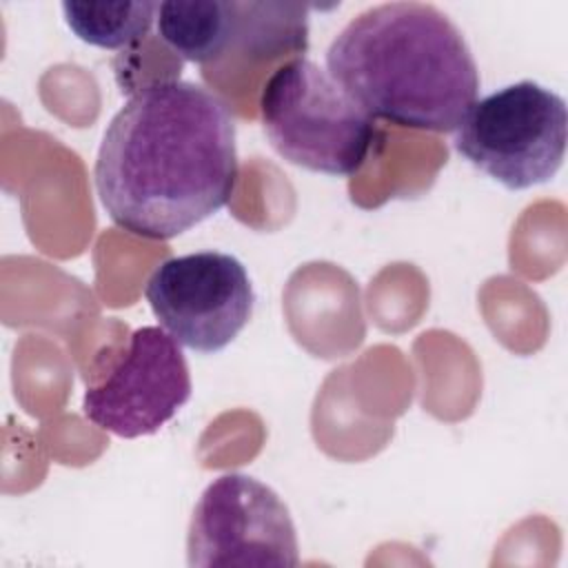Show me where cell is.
Returning a JSON list of instances; mask_svg holds the SVG:
<instances>
[{
  "instance_id": "cell-6",
  "label": "cell",
  "mask_w": 568,
  "mask_h": 568,
  "mask_svg": "<svg viewBox=\"0 0 568 568\" xmlns=\"http://www.w3.org/2000/svg\"><path fill=\"white\" fill-rule=\"evenodd\" d=\"M144 297L160 326L197 353L226 348L248 324L255 304L244 264L222 251L164 260L149 275Z\"/></svg>"
},
{
  "instance_id": "cell-1",
  "label": "cell",
  "mask_w": 568,
  "mask_h": 568,
  "mask_svg": "<svg viewBox=\"0 0 568 568\" xmlns=\"http://www.w3.org/2000/svg\"><path fill=\"white\" fill-rule=\"evenodd\" d=\"M235 122L206 87L178 78L142 84L111 118L93 166L115 226L171 240L224 209L237 186Z\"/></svg>"
},
{
  "instance_id": "cell-10",
  "label": "cell",
  "mask_w": 568,
  "mask_h": 568,
  "mask_svg": "<svg viewBox=\"0 0 568 568\" xmlns=\"http://www.w3.org/2000/svg\"><path fill=\"white\" fill-rule=\"evenodd\" d=\"M235 47L253 55H280L306 51L308 7L291 2H235Z\"/></svg>"
},
{
  "instance_id": "cell-3",
  "label": "cell",
  "mask_w": 568,
  "mask_h": 568,
  "mask_svg": "<svg viewBox=\"0 0 568 568\" xmlns=\"http://www.w3.org/2000/svg\"><path fill=\"white\" fill-rule=\"evenodd\" d=\"M257 109L280 158L313 173L355 175L382 138L377 122L304 55L268 75Z\"/></svg>"
},
{
  "instance_id": "cell-8",
  "label": "cell",
  "mask_w": 568,
  "mask_h": 568,
  "mask_svg": "<svg viewBox=\"0 0 568 568\" xmlns=\"http://www.w3.org/2000/svg\"><path fill=\"white\" fill-rule=\"evenodd\" d=\"M160 40L182 60L215 64L235 47V2L166 0L155 13Z\"/></svg>"
},
{
  "instance_id": "cell-4",
  "label": "cell",
  "mask_w": 568,
  "mask_h": 568,
  "mask_svg": "<svg viewBox=\"0 0 568 568\" xmlns=\"http://www.w3.org/2000/svg\"><path fill=\"white\" fill-rule=\"evenodd\" d=\"M566 142V100L539 82L519 80L475 100L453 146L490 180L521 191L557 175Z\"/></svg>"
},
{
  "instance_id": "cell-7",
  "label": "cell",
  "mask_w": 568,
  "mask_h": 568,
  "mask_svg": "<svg viewBox=\"0 0 568 568\" xmlns=\"http://www.w3.org/2000/svg\"><path fill=\"white\" fill-rule=\"evenodd\" d=\"M191 397V373L180 344L160 326L131 333L106 375L89 384L87 419L124 439L158 433Z\"/></svg>"
},
{
  "instance_id": "cell-2",
  "label": "cell",
  "mask_w": 568,
  "mask_h": 568,
  "mask_svg": "<svg viewBox=\"0 0 568 568\" xmlns=\"http://www.w3.org/2000/svg\"><path fill=\"white\" fill-rule=\"evenodd\" d=\"M326 71L373 120L417 131H457L479 93L466 38L426 2L357 13L328 44Z\"/></svg>"
},
{
  "instance_id": "cell-9",
  "label": "cell",
  "mask_w": 568,
  "mask_h": 568,
  "mask_svg": "<svg viewBox=\"0 0 568 568\" xmlns=\"http://www.w3.org/2000/svg\"><path fill=\"white\" fill-rule=\"evenodd\" d=\"M73 36L100 49H129L146 38L155 22L158 2H75L60 4Z\"/></svg>"
},
{
  "instance_id": "cell-5",
  "label": "cell",
  "mask_w": 568,
  "mask_h": 568,
  "mask_svg": "<svg viewBox=\"0 0 568 568\" xmlns=\"http://www.w3.org/2000/svg\"><path fill=\"white\" fill-rule=\"evenodd\" d=\"M186 564L193 568L297 566V532L286 504L251 475H220L193 508Z\"/></svg>"
}]
</instances>
